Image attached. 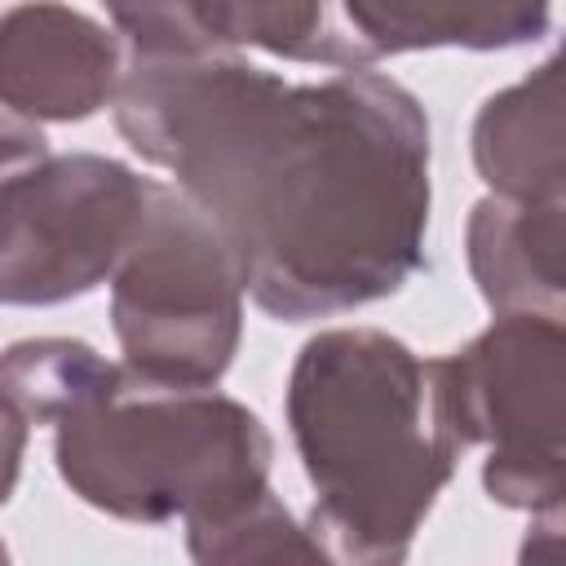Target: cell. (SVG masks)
<instances>
[{
  "label": "cell",
  "instance_id": "6da1fadb",
  "mask_svg": "<svg viewBox=\"0 0 566 566\" xmlns=\"http://www.w3.org/2000/svg\"><path fill=\"white\" fill-rule=\"evenodd\" d=\"M119 128L177 168L239 279L283 318L358 305L416 265L424 124L385 80L296 88L234 62L146 57Z\"/></svg>",
  "mask_w": 566,
  "mask_h": 566
},
{
  "label": "cell",
  "instance_id": "7a4b0ae2",
  "mask_svg": "<svg viewBox=\"0 0 566 566\" xmlns=\"http://www.w3.org/2000/svg\"><path fill=\"white\" fill-rule=\"evenodd\" d=\"M150 248L119 279V336L128 358L146 367V380H208L230 358L234 296L226 265L234 261L217 226L190 203L155 186Z\"/></svg>",
  "mask_w": 566,
  "mask_h": 566
},
{
  "label": "cell",
  "instance_id": "3957f363",
  "mask_svg": "<svg viewBox=\"0 0 566 566\" xmlns=\"http://www.w3.org/2000/svg\"><path fill=\"white\" fill-rule=\"evenodd\" d=\"M155 181L119 164L62 159L0 186V301H57L93 287L146 221Z\"/></svg>",
  "mask_w": 566,
  "mask_h": 566
},
{
  "label": "cell",
  "instance_id": "277c9868",
  "mask_svg": "<svg viewBox=\"0 0 566 566\" xmlns=\"http://www.w3.org/2000/svg\"><path fill=\"white\" fill-rule=\"evenodd\" d=\"M367 57L411 44H509L544 22V0H340Z\"/></svg>",
  "mask_w": 566,
  "mask_h": 566
},
{
  "label": "cell",
  "instance_id": "5b68a950",
  "mask_svg": "<svg viewBox=\"0 0 566 566\" xmlns=\"http://www.w3.org/2000/svg\"><path fill=\"white\" fill-rule=\"evenodd\" d=\"M31 155H40V137H31L27 128H13V124L0 119V168L4 164H22Z\"/></svg>",
  "mask_w": 566,
  "mask_h": 566
}]
</instances>
